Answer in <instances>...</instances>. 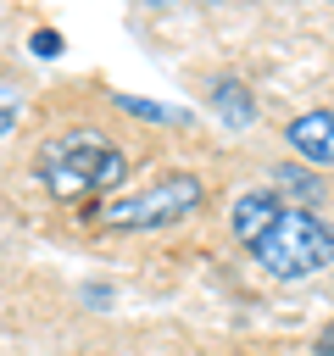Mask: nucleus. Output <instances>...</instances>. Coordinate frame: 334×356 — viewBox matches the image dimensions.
Returning <instances> with one entry per match:
<instances>
[{"mask_svg":"<svg viewBox=\"0 0 334 356\" xmlns=\"http://www.w3.org/2000/svg\"><path fill=\"white\" fill-rule=\"evenodd\" d=\"M33 172L50 200L61 206H100L122 189L128 178V150L111 145L100 128H61L39 145Z\"/></svg>","mask_w":334,"mask_h":356,"instance_id":"nucleus-1","label":"nucleus"},{"mask_svg":"<svg viewBox=\"0 0 334 356\" xmlns=\"http://www.w3.org/2000/svg\"><path fill=\"white\" fill-rule=\"evenodd\" d=\"M206 206V184L184 167L145 178L139 189H117L100 206H84V222L117 228V234H156V228H178L184 217H195Z\"/></svg>","mask_w":334,"mask_h":356,"instance_id":"nucleus-2","label":"nucleus"},{"mask_svg":"<svg viewBox=\"0 0 334 356\" xmlns=\"http://www.w3.org/2000/svg\"><path fill=\"white\" fill-rule=\"evenodd\" d=\"M256 267L273 278V284H301V278H317L323 267H334V222L317 217L312 206H284L267 234L250 245Z\"/></svg>","mask_w":334,"mask_h":356,"instance_id":"nucleus-3","label":"nucleus"},{"mask_svg":"<svg viewBox=\"0 0 334 356\" xmlns=\"http://www.w3.org/2000/svg\"><path fill=\"white\" fill-rule=\"evenodd\" d=\"M284 145L306 161V167H334V111L317 106V111H301L284 122Z\"/></svg>","mask_w":334,"mask_h":356,"instance_id":"nucleus-4","label":"nucleus"},{"mask_svg":"<svg viewBox=\"0 0 334 356\" xmlns=\"http://www.w3.org/2000/svg\"><path fill=\"white\" fill-rule=\"evenodd\" d=\"M278 211H284V200H278L267 184H262V189H245V195L234 200V211H228V234H234V239L250 250V245L267 234V222H273Z\"/></svg>","mask_w":334,"mask_h":356,"instance_id":"nucleus-5","label":"nucleus"},{"mask_svg":"<svg viewBox=\"0 0 334 356\" xmlns=\"http://www.w3.org/2000/svg\"><path fill=\"white\" fill-rule=\"evenodd\" d=\"M206 106H212V117H217L223 128H250V122H256V95H250L239 78H217V83L206 89Z\"/></svg>","mask_w":334,"mask_h":356,"instance_id":"nucleus-6","label":"nucleus"},{"mask_svg":"<svg viewBox=\"0 0 334 356\" xmlns=\"http://www.w3.org/2000/svg\"><path fill=\"white\" fill-rule=\"evenodd\" d=\"M267 189H273L284 206H312V211H317V200H323V178H317L312 167H295V161H289V167H273V184H267Z\"/></svg>","mask_w":334,"mask_h":356,"instance_id":"nucleus-7","label":"nucleus"},{"mask_svg":"<svg viewBox=\"0 0 334 356\" xmlns=\"http://www.w3.org/2000/svg\"><path fill=\"white\" fill-rule=\"evenodd\" d=\"M117 106L128 117H139V122H156V128H189L195 122L184 106H161V100H145V95H117Z\"/></svg>","mask_w":334,"mask_h":356,"instance_id":"nucleus-8","label":"nucleus"},{"mask_svg":"<svg viewBox=\"0 0 334 356\" xmlns=\"http://www.w3.org/2000/svg\"><path fill=\"white\" fill-rule=\"evenodd\" d=\"M33 56H45V61L61 56V33H56V28H39V33H33Z\"/></svg>","mask_w":334,"mask_h":356,"instance_id":"nucleus-9","label":"nucleus"},{"mask_svg":"<svg viewBox=\"0 0 334 356\" xmlns=\"http://www.w3.org/2000/svg\"><path fill=\"white\" fill-rule=\"evenodd\" d=\"M11 117H17V100H11V95H6V89H0V134H6V128H11Z\"/></svg>","mask_w":334,"mask_h":356,"instance_id":"nucleus-10","label":"nucleus"},{"mask_svg":"<svg viewBox=\"0 0 334 356\" xmlns=\"http://www.w3.org/2000/svg\"><path fill=\"white\" fill-rule=\"evenodd\" d=\"M317 356H334V317H328V328L317 334Z\"/></svg>","mask_w":334,"mask_h":356,"instance_id":"nucleus-11","label":"nucleus"},{"mask_svg":"<svg viewBox=\"0 0 334 356\" xmlns=\"http://www.w3.org/2000/svg\"><path fill=\"white\" fill-rule=\"evenodd\" d=\"M139 6H145V11H167L173 0H139Z\"/></svg>","mask_w":334,"mask_h":356,"instance_id":"nucleus-12","label":"nucleus"},{"mask_svg":"<svg viewBox=\"0 0 334 356\" xmlns=\"http://www.w3.org/2000/svg\"><path fill=\"white\" fill-rule=\"evenodd\" d=\"M195 6H223V0H195Z\"/></svg>","mask_w":334,"mask_h":356,"instance_id":"nucleus-13","label":"nucleus"}]
</instances>
